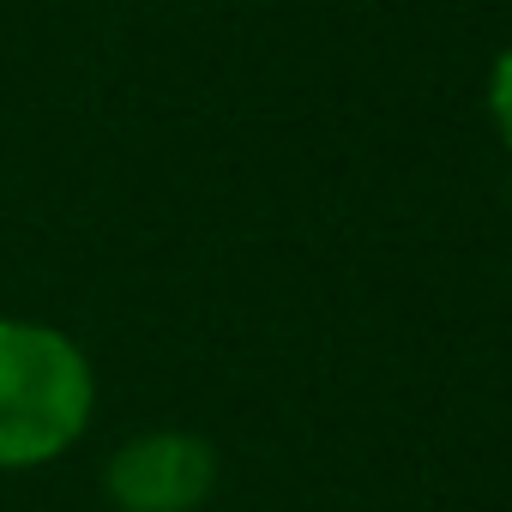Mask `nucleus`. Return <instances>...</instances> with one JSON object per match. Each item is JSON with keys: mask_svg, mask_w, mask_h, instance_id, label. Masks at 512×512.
Returning <instances> with one entry per match:
<instances>
[{"mask_svg": "<svg viewBox=\"0 0 512 512\" xmlns=\"http://www.w3.org/2000/svg\"><path fill=\"white\" fill-rule=\"evenodd\" d=\"M488 115H494V127H500V145L512 151V49L494 61V73H488Z\"/></svg>", "mask_w": 512, "mask_h": 512, "instance_id": "7ed1b4c3", "label": "nucleus"}, {"mask_svg": "<svg viewBox=\"0 0 512 512\" xmlns=\"http://www.w3.org/2000/svg\"><path fill=\"white\" fill-rule=\"evenodd\" d=\"M109 500L121 512H199L217 482V452L199 434L157 428L109 458Z\"/></svg>", "mask_w": 512, "mask_h": 512, "instance_id": "f03ea898", "label": "nucleus"}, {"mask_svg": "<svg viewBox=\"0 0 512 512\" xmlns=\"http://www.w3.org/2000/svg\"><path fill=\"white\" fill-rule=\"evenodd\" d=\"M97 404L85 350L37 320H0V470L61 458Z\"/></svg>", "mask_w": 512, "mask_h": 512, "instance_id": "f257e3e1", "label": "nucleus"}]
</instances>
